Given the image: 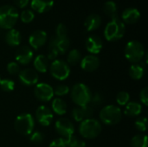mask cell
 I'll use <instances>...</instances> for the list:
<instances>
[{
  "label": "cell",
  "instance_id": "cell-1",
  "mask_svg": "<svg viewBox=\"0 0 148 147\" xmlns=\"http://www.w3.org/2000/svg\"><path fill=\"white\" fill-rule=\"evenodd\" d=\"M126 32L125 23L119 18L115 17L107 24L104 30V36L109 42H114L121 39Z\"/></svg>",
  "mask_w": 148,
  "mask_h": 147
},
{
  "label": "cell",
  "instance_id": "cell-2",
  "mask_svg": "<svg viewBox=\"0 0 148 147\" xmlns=\"http://www.w3.org/2000/svg\"><path fill=\"white\" fill-rule=\"evenodd\" d=\"M19 17L16 8L11 5H3L0 7V28L3 29H13Z\"/></svg>",
  "mask_w": 148,
  "mask_h": 147
},
{
  "label": "cell",
  "instance_id": "cell-3",
  "mask_svg": "<svg viewBox=\"0 0 148 147\" xmlns=\"http://www.w3.org/2000/svg\"><path fill=\"white\" fill-rule=\"evenodd\" d=\"M92 97V93L89 88L83 83L74 85L71 90V99L78 107H83L89 104Z\"/></svg>",
  "mask_w": 148,
  "mask_h": 147
},
{
  "label": "cell",
  "instance_id": "cell-4",
  "mask_svg": "<svg viewBox=\"0 0 148 147\" xmlns=\"http://www.w3.org/2000/svg\"><path fill=\"white\" fill-rule=\"evenodd\" d=\"M146 51L141 42L133 40L127 43L125 48V56L130 62L137 64L143 60Z\"/></svg>",
  "mask_w": 148,
  "mask_h": 147
},
{
  "label": "cell",
  "instance_id": "cell-5",
  "mask_svg": "<svg viewBox=\"0 0 148 147\" xmlns=\"http://www.w3.org/2000/svg\"><path fill=\"white\" fill-rule=\"evenodd\" d=\"M79 132L85 139H95L100 135L101 132V125L95 119H87L81 122Z\"/></svg>",
  "mask_w": 148,
  "mask_h": 147
},
{
  "label": "cell",
  "instance_id": "cell-6",
  "mask_svg": "<svg viewBox=\"0 0 148 147\" xmlns=\"http://www.w3.org/2000/svg\"><path fill=\"white\" fill-rule=\"evenodd\" d=\"M122 118V113L120 107L108 105L104 107L100 112V119L101 120L108 126L118 124Z\"/></svg>",
  "mask_w": 148,
  "mask_h": 147
},
{
  "label": "cell",
  "instance_id": "cell-7",
  "mask_svg": "<svg viewBox=\"0 0 148 147\" xmlns=\"http://www.w3.org/2000/svg\"><path fill=\"white\" fill-rule=\"evenodd\" d=\"M15 129L22 135H30L35 127V120L31 114L23 113L18 115L15 120Z\"/></svg>",
  "mask_w": 148,
  "mask_h": 147
},
{
  "label": "cell",
  "instance_id": "cell-8",
  "mask_svg": "<svg viewBox=\"0 0 148 147\" xmlns=\"http://www.w3.org/2000/svg\"><path fill=\"white\" fill-rule=\"evenodd\" d=\"M51 75L59 81L66 80L70 74V68L67 62L62 60H55L49 66Z\"/></svg>",
  "mask_w": 148,
  "mask_h": 147
},
{
  "label": "cell",
  "instance_id": "cell-9",
  "mask_svg": "<svg viewBox=\"0 0 148 147\" xmlns=\"http://www.w3.org/2000/svg\"><path fill=\"white\" fill-rule=\"evenodd\" d=\"M34 94L40 101H49L54 96V89L47 83H38L34 89Z\"/></svg>",
  "mask_w": 148,
  "mask_h": 147
},
{
  "label": "cell",
  "instance_id": "cell-10",
  "mask_svg": "<svg viewBox=\"0 0 148 147\" xmlns=\"http://www.w3.org/2000/svg\"><path fill=\"white\" fill-rule=\"evenodd\" d=\"M56 130L62 136V138L66 139L75 133V127L73 123L66 118H61L56 122Z\"/></svg>",
  "mask_w": 148,
  "mask_h": 147
},
{
  "label": "cell",
  "instance_id": "cell-11",
  "mask_svg": "<svg viewBox=\"0 0 148 147\" xmlns=\"http://www.w3.org/2000/svg\"><path fill=\"white\" fill-rule=\"evenodd\" d=\"M20 81L26 86H33L38 81V74L36 70L32 68H26L21 70L18 74Z\"/></svg>",
  "mask_w": 148,
  "mask_h": 147
},
{
  "label": "cell",
  "instance_id": "cell-12",
  "mask_svg": "<svg viewBox=\"0 0 148 147\" xmlns=\"http://www.w3.org/2000/svg\"><path fill=\"white\" fill-rule=\"evenodd\" d=\"M94 114V108L89 105H86L83 107H78L73 109L72 116L74 120L77 122H82L84 120L90 119Z\"/></svg>",
  "mask_w": 148,
  "mask_h": 147
},
{
  "label": "cell",
  "instance_id": "cell-13",
  "mask_svg": "<svg viewBox=\"0 0 148 147\" xmlns=\"http://www.w3.org/2000/svg\"><path fill=\"white\" fill-rule=\"evenodd\" d=\"M36 118L40 125L48 126L53 120V113L48 107L40 106L36 111Z\"/></svg>",
  "mask_w": 148,
  "mask_h": 147
},
{
  "label": "cell",
  "instance_id": "cell-14",
  "mask_svg": "<svg viewBox=\"0 0 148 147\" xmlns=\"http://www.w3.org/2000/svg\"><path fill=\"white\" fill-rule=\"evenodd\" d=\"M47 41V33L44 30L37 29L32 32L29 37V43L30 46L35 49H38L42 47Z\"/></svg>",
  "mask_w": 148,
  "mask_h": 147
},
{
  "label": "cell",
  "instance_id": "cell-15",
  "mask_svg": "<svg viewBox=\"0 0 148 147\" xmlns=\"http://www.w3.org/2000/svg\"><path fill=\"white\" fill-rule=\"evenodd\" d=\"M15 57L18 63L22 65H27L33 58V51L29 46L23 45L16 50Z\"/></svg>",
  "mask_w": 148,
  "mask_h": 147
},
{
  "label": "cell",
  "instance_id": "cell-16",
  "mask_svg": "<svg viewBox=\"0 0 148 147\" xmlns=\"http://www.w3.org/2000/svg\"><path fill=\"white\" fill-rule=\"evenodd\" d=\"M103 47L102 40L100 36L96 35H92L86 40V49L92 55L98 54L101 51Z\"/></svg>",
  "mask_w": 148,
  "mask_h": 147
},
{
  "label": "cell",
  "instance_id": "cell-17",
  "mask_svg": "<svg viewBox=\"0 0 148 147\" xmlns=\"http://www.w3.org/2000/svg\"><path fill=\"white\" fill-rule=\"evenodd\" d=\"M100 66V60L94 55H88L81 60V67L87 72L95 71Z\"/></svg>",
  "mask_w": 148,
  "mask_h": 147
},
{
  "label": "cell",
  "instance_id": "cell-18",
  "mask_svg": "<svg viewBox=\"0 0 148 147\" xmlns=\"http://www.w3.org/2000/svg\"><path fill=\"white\" fill-rule=\"evenodd\" d=\"M54 5V0H31L30 7L38 13L49 11Z\"/></svg>",
  "mask_w": 148,
  "mask_h": 147
},
{
  "label": "cell",
  "instance_id": "cell-19",
  "mask_svg": "<svg viewBox=\"0 0 148 147\" xmlns=\"http://www.w3.org/2000/svg\"><path fill=\"white\" fill-rule=\"evenodd\" d=\"M140 13L139 10H137L136 8H127L124 10L121 14V18H122L121 21L128 24L135 23L140 19Z\"/></svg>",
  "mask_w": 148,
  "mask_h": 147
},
{
  "label": "cell",
  "instance_id": "cell-20",
  "mask_svg": "<svg viewBox=\"0 0 148 147\" xmlns=\"http://www.w3.org/2000/svg\"><path fill=\"white\" fill-rule=\"evenodd\" d=\"M5 41L7 44L11 47L18 46L22 41V36L17 29H10L7 31L5 35Z\"/></svg>",
  "mask_w": 148,
  "mask_h": 147
},
{
  "label": "cell",
  "instance_id": "cell-21",
  "mask_svg": "<svg viewBox=\"0 0 148 147\" xmlns=\"http://www.w3.org/2000/svg\"><path fill=\"white\" fill-rule=\"evenodd\" d=\"M101 18L97 14L89 15L84 22V26L88 31H93L97 29L101 26Z\"/></svg>",
  "mask_w": 148,
  "mask_h": 147
},
{
  "label": "cell",
  "instance_id": "cell-22",
  "mask_svg": "<svg viewBox=\"0 0 148 147\" xmlns=\"http://www.w3.org/2000/svg\"><path fill=\"white\" fill-rule=\"evenodd\" d=\"M34 67L37 72H47L49 68V59L44 55H38L34 60Z\"/></svg>",
  "mask_w": 148,
  "mask_h": 147
},
{
  "label": "cell",
  "instance_id": "cell-23",
  "mask_svg": "<svg viewBox=\"0 0 148 147\" xmlns=\"http://www.w3.org/2000/svg\"><path fill=\"white\" fill-rule=\"evenodd\" d=\"M142 112V106L138 102H128L125 108V114L130 117L138 116Z\"/></svg>",
  "mask_w": 148,
  "mask_h": 147
},
{
  "label": "cell",
  "instance_id": "cell-24",
  "mask_svg": "<svg viewBox=\"0 0 148 147\" xmlns=\"http://www.w3.org/2000/svg\"><path fill=\"white\" fill-rule=\"evenodd\" d=\"M52 110L58 115H63L67 112V104L61 98H56L52 101Z\"/></svg>",
  "mask_w": 148,
  "mask_h": 147
},
{
  "label": "cell",
  "instance_id": "cell-25",
  "mask_svg": "<svg viewBox=\"0 0 148 147\" xmlns=\"http://www.w3.org/2000/svg\"><path fill=\"white\" fill-rule=\"evenodd\" d=\"M145 73V64H133L129 68V75L134 80H140Z\"/></svg>",
  "mask_w": 148,
  "mask_h": 147
},
{
  "label": "cell",
  "instance_id": "cell-26",
  "mask_svg": "<svg viewBox=\"0 0 148 147\" xmlns=\"http://www.w3.org/2000/svg\"><path fill=\"white\" fill-rule=\"evenodd\" d=\"M59 52L56 47V37L55 36H53L49 42V46H48V55L47 58L49 60H56V57L58 56Z\"/></svg>",
  "mask_w": 148,
  "mask_h": 147
},
{
  "label": "cell",
  "instance_id": "cell-27",
  "mask_svg": "<svg viewBox=\"0 0 148 147\" xmlns=\"http://www.w3.org/2000/svg\"><path fill=\"white\" fill-rule=\"evenodd\" d=\"M104 12L108 15L111 19L118 17V8L116 3L114 1H108L104 3L103 7Z\"/></svg>",
  "mask_w": 148,
  "mask_h": 147
},
{
  "label": "cell",
  "instance_id": "cell-28",
  "mask_svg": "<svg viewBox=\"0 0 148 147\" xmlns=\"http://www.w3.org/2000/svg\"><path fill=\"white\" fill-rule=\"evenodd\" d=\"M147 136L145 134H138L131 139V147H147Z\"/></svg>",
  "mask_w": 148,
  "mask_h": 147
},
{
  "label": "cell",
  "instance_id": "cell-29",
  "mask_svg": "<svg viewBox=\"0 0 148 147\" xmlns=\"http://www.w3.org/2000/svg\"><path fill=\"white\" fill-rule=\"evenodd\" d=\"M69 45H70V41L68 37H65V38H57L56 37V47H57L59 55L65 54L67 52V50L69 49Z\"/></svg>",
  "mask_w": 148,
  "mask_h": 147
},
{
  "label": "cell",
  "instance_id": "cell-30",
  "mask_svg": "<svg viewBox=\"0 0 148 147\" xmlns=\"http://www.w3.org/2000/svg\"><path fill=\"white\" fill-rule=\"evenodd\" d=\"M82 60V55H81V52L78 50V49H72L69 51V55H68V58H67V61H68V63L69 65H76L77 63H79Z\"/></svg>",
  "mask_w": 148,
  "mask_h": 147
},
{
  "label": "cell",
  "instance_id": "cell-31",
  "mask_svg": "<svg viewBox=\"0 0 148 147\" xmlns=\"http://www.w3.org/2000/svg\"><path fill=\"white\" fill-rule=\"evenodd\" d=\"M104 101V97L103 95L99 93V92H96L94 94H92V97H91V100H90V102H89V105L95 108V107H100L102 105Z\"/></svg>",
  "mask_w": 148,
  "mask_h": 147
},
{
  "label": "cell",
  "instance_id": "cell-32",
  "mask_svg": "<svg viewBox=\"0 0 148 147\" xmlns=\"http://www.w3.org/2000/svg\"><path fill=\"white\" fill-rule=\"evenodd\" d=\"M0 88L4 92H11L15 88V82L10 79H3L0 81Z\"/></svg>",
  "mask_w": 148,
  "mask_h": 147
},
{
  "label": "cell",
  "instance_id": "cell-33",
  "mask_svg": "<svg viewBox=\"0 0 148 147\" xmlns=\"http://www.w3.org/2000/svg\"><path fill=\"white\" fill-rule=\"evenodd\" d=\"M34 18H35V14L30 10H25L22 11V13L20 15V19L24 23H29L32 22L34 20Z\"/></svg>",
  "mask_w": 148,
  "mask_h": 147
},
{
  "label": "cell",
  "instance_id": "cell-34",
  "mask_svg": "<svg viewBox=\"0 0 148 147\" xmlns=\"http://www.w3.org/2000/svg\"><path fill=\"white\" fill-rule=\"evenodd\" d=\"M130 99V95L127 92L125 91H121L120 93H118L117 96H116V101L119 105L121 106H125L128 103Z\"/></svg>",
  "mask_w": 148,
  "mask_h": 147
},
{
  "label": "cell",
  "instance_id": "cell-35",
  "mask_svg": "<svg viewBox=\"0 0 148 147\" xmlns=\"http://www.w3.org/2000/svg\"><path fill=\"white\" fill-rule=\"evenodd\" d=\"M136 128L140 132L147 131V117H140L135 121Z\"/></svg>",
  "mask_w": 148,
  "mask_h": 147
},
{
  "label": "cell",
  "instance_id": "cell-36",
  "mask_svg": "<svg viewBox=\"0 0 148 147\" xmlns=\"http://www.w3.org/2000/svg\"><path fill=\"white\" fill-rule=\"evenodd\" d=\"M68 29L67 27L63 23H59L56 29V36L57 38H65L68 37Z\"/></svg>",
  "mask_w": 148,
  "mask_h": 147
},
{
  "label": "cell",
  "instance_id": "cell-37",
  "mask_svg": "<svg viewBox=\"0 0 148 147\" xmlns=\"http://www.w3.org/2000/svg\"><path fill=\"white\" fill-rule=\"evenodd\" d=\"M7 71L10 75H18L21 70H20L19 65L16 62H11L8 63V65H7Z\"/></svg>",
  "mask_w": 148,
  "mask_h": 147
},
{
  "label": "cell",
  "instance_id": "cell-38",
  "mask_svg": "<svg viewBox=\"0 0 148 147\" xmlns=\"http://www.w3.org/2000/svg\"><path fill=\"white\" fill-rule=\"evenodd\" d=\"M29 139H30V141H31L32 143H34V144H40V143H42V142L43 141V139H44V135H43L41 132L36 131V132H34V133H31Z\"/></svg>",
  "mask_w": 148,
  "mask_h": 147
},
{
  "label": "cell",
  "instance_id": "cell-39",
  "mask_svg": "<svg viewBox=\"0 0 148 147\" xmlns=\"http://www.w3.org/2000/svg\"><path fill=\"white\" fill-rule=\"evenodd\" d=\"M69 93V88L67 85H59L54 90V94L57 96H63Z\"/></svg>",
  "mask_w": 148,
  "mask_h": 147
},
{
  "label": "cell",
  "instance_id": "cell-40",
  "mask_svg": "<svg viewBox=\"0 0 148 147\" xmlns=\"http://www.w3.org/2000/svg\"><path fill=\"white\" fill-rule=\"evenodd\" d=\"M49 147H67V145H66L65 139L63 138H58V139H56L55 140H53L49 144Z\"/></svg>",
  "mask_w": 148,
  "mask_h": 147
},
{
  "label": "cell",
  "instance_id": "cell-41",
  "mask_svg": "<svg viewBox=\"0 0 148 147\" xmlns=\"http://www.w3.org/2000/svg\"><path fill=\"white\" fill-rule=\"evenodd\" d=\"M65 139V142H66V145H67V147H75V146L76 145V143L78 142V139L73 134L66 139Z\"/></svg>",
  "mask_w": 148,
  "mask_h": 147
},
{
  "label": "cell",
  "instance_id": "cell-42",
  "mask_svg": "<svg viewBox=\"0 0 148 147\" xmlns=\"http://www.w3.org/2000/svg\"><path fill=\"white\" fill-rule=\"evenodd\" d=\"M140 101L141 102L145 105L147 106L148 105V88H145L142 89V91L140 94Z\"/></svg>",
  "mask_w": 148,
  "mask_h": 147
},
{
  "label": "cell",
  "instance_id": "cell-43",
  "mask_svg": "<svg viewBox=\"0 0 148 147\" xmlns=\"http://www.w3.org/2000/svg\"><path fill=\"white\" fill-rule=\"evenodd\" d=\"M29 3V0H14V3L20 9L25 8Z\"/></svg>",
  "mask_w": 148,
  "mask_h": 147
},
{
  "label": "cell",
  "instance_id": "cell-44",
  "mask_svg": "<svg viewBox=\"0 0 148 147\" xmlns=\"http://www.w3.org/2000/svg\"><path fill=\"white\" fill-rule=\"evenodd\" d=\"M75 147H86V143L83 140H78Z\"/></svg>",
  "mask_w": 148,
  "mask_h": 147
},
{
  "label": "cell",
  "instance_id": "cell-45",
  "mask_svg": "<svg viewBox=\"0 0 148 147\" xmlns=\"http://www.w3.org/2000/svg\"><path fill=\"white\" fill-rule=\"evenodd\" d=\"M0 81H1V79H0Z\"/></svg>",
  "mask_w": 148,
  "mask_h": 147
}]
</instances>
